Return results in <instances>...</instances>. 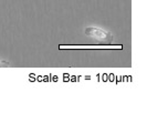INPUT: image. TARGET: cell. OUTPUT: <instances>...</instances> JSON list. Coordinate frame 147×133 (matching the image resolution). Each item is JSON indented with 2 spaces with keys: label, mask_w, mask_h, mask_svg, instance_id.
<instances>
[{
  "label": "cell",
  "mask_w": 147,
  "mask_h": 133,
  "mask_svg": "<svg viewBox=\"0 0 147 133\" xmlns=\"http://www.w3.org/2000/svg\"><path fill=\"white\" fill-rule=\"evenodd\" d=\"M0 66H8V63H7V62H0Z\"/></svg>",
  "instance_id": "obj_2"
},
{
  "label": "cell",
  "mask_w": 147,
  "mask_h": 133,
  "mask_svg": "<svg viewBox=\"0 0 147 133\" xmlns=\"http://www.w3.org/2000/svg\"><path fill=\"white\" fill-rule=\"evenodd\" d=\"M85 35L96 40V41L104 42V43H111L112 40H113V38L109 32H106L102 29H98V28H93V27L86 28L85 29Z\"/></svg>",
  "instance_id": "obj_1"
}]
</instances>
